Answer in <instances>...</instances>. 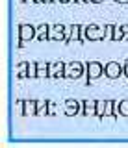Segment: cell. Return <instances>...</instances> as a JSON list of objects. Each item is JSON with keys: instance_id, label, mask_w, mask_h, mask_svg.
<instances>
[{"instance_id": "obj_1", "label": "cell", "mask_w": 128, "mask_h": 148, "mask_svg": "<svg viewBox=\"0 0 128 148\" xmlns=\"http://www.w3.org/2000/svg\"><path fill=\"white\" fill-rule=\"evenodd\" d=\"M82 71H84V67H82V63H78V61H74V63H65V76H67V78L76 80V78L82 76Z\"/></svg>"}, {"instance_id": "obj_2", "label": "cell", "mask_w": 128, "mask_h": 148, "mask_svg": "<svg viewBox=\"0 0 128 148\" xmlns=\"http://www.w3.org/2000/svg\"><path fill=\"white\" fill-rule=\"evenodd\" d=\"M48 76H52V78H63V76H65V63H61V61L48 63Z\"/></svg>"}, {"instance_id": "obj_3", "label": "cell", "mask_w": 128, "mask_h": 148, "mask_svg": "<svg viewBox=\"0 0 128 148\" xmlns=\"http://www.w3.org/2000/svg\"><path fill=\"white\" fill-rule=\"evenodd\" d=\"M102 65H100L98 61H89L87 63V76H89V82L97 80L98 76H102Z\"/></svg>"}, {"instance_id": "obj_4", "label": "cell", "mask_w": 128, "mask_h": 148, "mask_svg": "<svg viewBox=\"0 0 128 148\" xmlns=\"http://www.w3.org/2000/svg\"><path fill=\"white\" fill-rule=\"evenodd\" d=\"M85 37L87 39H93V41H97V39H104L106 37V30H102V28H98V26H89V28H85Z\"/></svg>"}, {"instance_id": "obj_5", "label": "cell", "mask_w": 128, "mask_h": 148, "mask_svg": "<svg viewBox=\"0 0 128 148\" xmlns=\"http://www.w3.org/2000/svg\"><path fill=\"white\" fill-rule=\"evenodd\" d=\"M35 37V28H32L30 24H21L19 26V39L22 41H30Z\"/></svg>"}, {"instance_id": "obj_6", "label": "cell", "mask_w": 128, "mask_h": 148, "mask_svg": "<svg viewBox=\"0 0 128 148\" xmlns=\"http://www.w3.org/2000/svg\"><path fill=\"white\" fill-rule=\"evenodd\" d=\"M104 74L108 78H119L121 76V65L115 63V61H109L106 67H104Z\"/></svg>"}, {"instance_id": "obj_7", "label": "cell", "mask_w": 128, "mask_h": 148, "mask_svg": "<svg viewBox=\"0 0 128 148\" xmlns=\"http://www.w3.org/2000/svg\"><path fill=\"white\" fill-rule=\"evenodd\" d=\"M22 115H24V117L37 115V102H34V100L24 102V106H22Z\"/></svg>"}, {"instance_id": "obj_8", "label": "cell", "mask_w": 128, "mask_h": 148, "mask_svg": "<svg viewBox=\"0 0 128 148\" xmlns=\"http://www.w3.org/2000/svg\"><path fill=\"white\" fill-rule=\"evenodd\" d=\"M63 37H65V28L61 24H56L48 34V39H54V41H59V39H63Z\"/></svg>"}, {"instance_id": "obj_9", "label": "cell", "mask_w": 128, "mask_h": 148, "mask_svg": "<svg viewBox=\"0 0 128 148\" xmlns=\"http://www.w3.org/2000/svg\"><path fill=\"white\" fill-rule=\"evenodd\" d=\"M84 115H85V117L97 115V102H95V100H85L84 102Z\"/></svg>"}, {"instance_id": "obj_10", "label": "cell", "mask_w": 128, "mask_h": 148, "mask_svg": "<svg viewBox=\"0 0 128 148\" xmlns=\"http://www.w3.org/2000/svg\"><path fill=\"white\" fill-rule=\"evenodd\" d=\"M122 37H128V26H121V28L113 26V35H111V39H113V41H121Z\"/></svg>"}, {"instance_id": "obj_11", "label": "cell", "mask_w": 128, "mask_h": 148, "mask_svg": "<svg viewBox=\"0 0 128 148\" xmlns=\"http://www.w3.org/2000/svg\"><path fill=\"white\" fill-rule=\"evenodd\" d=\"M78 102H76V100H67L65 102V115H69V117H71V115H76V113H78Z\"/></svg>"}, {"instance_id": "obj_12", "label": "cell", "mask_w": 128, "mask_h": 148, "mask_svg": "<svg viewBox=\"0 0 128 148\" xmlns=\"http://www.w3.org/2000/svg\"><path fill=\"white\" fill-rule=\"evenodd\" d=\"M50 28L47 26V24H41L37 30H35V35H37V39L39 41H43V39H48V34H50Z\"/></svg>"}, {"instance_id": "obj_13", "label": "cell", "mask_w": 128, "mask_h": 148, "mask_svg": "<svg viewBox=\"0 0 128 148\" xmlns=\"http://www.w3.org/2000/svg\"><path fill=\"white\" fill-rule=\"evenodd\" d=\"M37 76L39 78L48 76V63H45V61H39L37 63Z\"/></svg>"}, {"instance_id": "obj_14", "label": "cell", "mask_w": 128, "mask_h": 148, "mask_svg": "<svg viewBox=\"0 0 128 148\" xmlns=\"http://www.w3.org/2000/svg\"><path fill=\"white\" fill-rule=\"evenodd\" d=\"M28 69H30V63H19V67H17V76L19 78L28 76Z\"/></svg>"}, {"instance_id": "obj_15", "label": "cell", "mask_w": 128, "mask_h": 148, "mask_svg": "<svg viewBox=\"0 0 128 148\" xmlns=\"http://www.w3.org/2000/svg\"><path fill=\"white\" fill-rule=\"evenodd\" d=\"M37 115H48V102H37Z\"/></svg>"}, {"instance_id": "obj_16", "label": "cell", "mask_w": 128, "mask_h": 148, "mask_svg": "<svg viewBox=\"0 0 128 148\" xmlns=\"http://www.w3.org/2000/svg\"><path fill=\"white\" fill-rule=\"evenodd\" d=\"M119 115L128 117V100H122L121 104H119Z\"/></svg>"}, {"instance_id": "obj_17", "label": "cell", "mask_w": 128, "mask_h": 148, "mask_svg": "<svg viewBox=\"0 0 128 148\" xmlns=\"http://www.w3.org/2000/svg\"><path fill=\"white\" fill-rule=\"evenodd\" d=\"M104 109H106V102H97V117H104Z\"/></svg>"}, {"instance_id": "obj_18", "label": "cell", "mask_w": 128, "mask_h": 148, "mask_svg": "<svg viewBox=\"0 0 128 148\" xmlns=\"http://www.w3.org/2000/svg\"><path fill=\"white\" fill-rule=\"evenodd\" d=\"M54 111H56V108H54V104H52V102H48V115H52Z\"/></svg>"}, {"instance_id": "obj_19", "label": "cell", "mask_w": 128, "mask_h": 148, "mask_svg": "<svg viewBox=\"0 0 128 148\" xmlns=\"http://www.w3.org/2000/svg\"><path fill=\"white\" fill-rule=\"evenodd\" d=\"M125 74L128 76V61H126V65H125Z\"/></svg>"}, {"instance_id": "obj_20", "label": "cell", "mask_w": 128, "mask_h": 148, "mask_svg": "<svg viewBox=\"0 0 128 148\" xmlns=\"http://www.w3.org/2000/svg\"><path fill=\"white\" fill-rule=\"evenodd\" d=\"M115 2H121V4H126L128 0H115Z\"/></svg>"}, {"instance_id": "obj_21", "label": "cell", "mask_w": 128, "mask_h": 148, "mask_svg": "<svg viewBox=\"0 0 128 148\" xmlns=\"http://www.w3.org/2000/svg\"><path fill=\"white\" fill-rule=\"evenodd\" d=\"M28 2H45V0H28Z\"/></svg>"}, {"instance_id": "obj_22", "label": "cell", "mask_w": 128, "mask_h": 148, "mask_svg": "<svg viewBox=\"0 0 128 148\" xmlns=\"http://www.w3.org/2000/svg\"><path fill=\"white\" fill-rule=\"evenodd\" d=\"M76 2H91V0H76Z\"/></svg>"}, {"instance_id": "obj_23", "label": "cell", "mask_w": 128, "mask_h": 148, "mask_svg": "<svg viewBox=\"0 0 128 148\" xmlns=\"http://www.w3.org/2000/svg\"><path fill=\"white\" fill-rule=\"evenodd\" d=\"M91 2H102V0H91Z\"/></svg>"}, {"instance_id": "obj_24", "label": "cell", "mask_w": 128, "mask_h": 148, "mask_svg": "<svg viewBox=\"0 0 128 148\" xmlns=\"http://www.w3.org/2000/svg\"><path fill=\"white\" fill-rule=\"evenodd\" d=\"M56 2H58V0H56ZM59 2H69V0H59Z\"/></svg>"}, {"instance_id": "obj_25", "label": "cell", "mask_w": 128, "mask_h": 148, "mask_svg": "<svg viewBox=\"0 0 128 148\" xmlns=\"http://www.w3.org/2000/svg\"><path fill=\"white\" fill-rule=\"evenodd\" d=\"M45 2H54V0H45Z\"/></svg>"}]
</instances>
